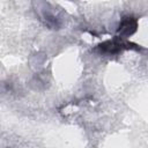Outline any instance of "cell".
Here are the masks:
<instances>
[{
  "instance_id": "obj_1",
  "label": "cell",
  "mask_w": 148,
  "mask_h": 148,
  "mask_svg": "<svg viewBox=\"0 0 148 148\" xmlns=\"http://www.w3.org/2000/svg\"><path fill=\"white\" fill-rule=\"evenodd\" d=\"M130 44L125 43L123 39H120V37L111 39V40H106L102 44L98 45V50L103 53H108V54H116L118 52H120L123 49L128 47Z\"/></svg>"
},
{
  "instance_id": "obj_2",
  "label": "cell",
  "mask_w": 148,
  "mask_h": 148,
  "mask_svg": "<svg viewBox=\"0 0 148 148\" xmlns=\"http://www.w3.org/2000/svg\"><path fill=\"white\" fill-rule=\"evenodd\" d=\"M136 28H138V21H136V18H134L132 16H125L120 21L117 32L123 38H126L128 36L133 35L136 31Z\"/></svg>"
}]
</instances>
